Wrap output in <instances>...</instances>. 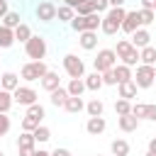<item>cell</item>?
Instances as JSON below:
<instances>
[{"instance_id": "obj_1", "label": "cell", "mask_w": 156, "mask_h": 156, "mask_svg": "<svg viewBox=\"0 0 156 156\" xmlns=\"http://www.w3.org/2000/svg\"><path fill=\"white\" fill-rule=\"evenodd\" d=\"M124 15H127V10H124V7H110V10L102 15L100 32H102V34H107V37L117 34V32H119V27H122V20H124Z\"/></svg>"}, {"instance_id": "obj_2", "label": "cell", "mask_w": 156, "mask_h": 156, "mask_svg": "<svg viewBox=\"0 0 156 156\" xmlns=\"http://www.w3.org/2000/svg\"><path fill=\"white\" fill-rule=\"evenodd\" d=\"M46 51H49L46 39H44V37H39V34H32V37H29V41L24 44V54H27V58H32V61H44Z\"/></svg>"}, {"instance_id": "obj_3", "label": "cell", "mask_w": 156, "mask_h": 156, "mask_svg": "<svg viewBox=\"0 0 156 156\" xmlns=\"http://www.w3.org/2000/svg\"><path fill=\"white\" fill-rule=\"evenodd\" d=\"M115 54H117L119 63H124V66H129V68H132V66H136V61H139V49H134L129 39H119V41H117Z\"/></svg>"}, {"instance_id": "obj_4", "label": "cell", "mask_w": 156, "mask_h": 156, "mask_svg": "<svg viewBox=\"0 0 156 156\" xmlns=\"http://www.w3.org/2000/svg\"><path fill=\"white\" fill-rule=\"evenodd\" d=\"M46 71H49V66H46L44 61H29V63L22 66L20 78L27 80V83H34V80H41V78L46 76Z\"/></svg>"}, {"instance_id": "obj_5", "label": "cell", "mask_w": 156, "mask_h": 156, "mask_svg": "<svg viewBox=\"0 0 156 156\" xmlns=\"http://www.w3.org/2000/svg\"><path fill=\"white\" fill-rule=\"evenodd\" d=\"M93 66H95L98 73H105V71L115 68V66H117V54H115V49H100L98 56L93 58Z\"/></svg>"}, {"instance_id": "obj_6", "label": "cell", "mask_w": 156, "mask_h": 156, "mask_svg": "<svg viewBox=\"0 0 156 156\" xmlns=\"http://www.w3.org/2000/svg\"><path fill=\"white\" fill-rule=\"evenodd\" d=\"M63 71L68 73V78H83L85 76V63L76 54H66L63 56Z\"/></svg>"}, {"instance_id": "obj_7", "label": "cell", "mask_w": 156, "mask_h": 156, "mask_svg": "<svg viewBox=\"0 0 156 156\" xmlns=\"http://www.w3.org/2000/svg\"><path fill=\"white\" fill-rule=\"evenodd\" d=\"M154 78H156V68L154 66H144V63H139L136 66V76H132L136 88H151Z\"/></svg>"}, {"instance_id": "obj_8", "label": "cell", "mask_w": 156, "mask_h": 156, "mask_svg": "<svg viewBox=\"0 0 156 156\" xmlns=\"http://www.w3.org/2000/svg\"><path fill=\"white\" fill-rule=\"evenodd\" d=\"M37 98H39V93H37L32 85H20L17 90H12V100H15L17 105H24V107H29V105L39 102Z\"/></svg>"}, {"instance_id": "obj_9", "label": "cell", "mask_w": 156, "mask_h": 156, "mask_svg": "<svg viewBox=\"0 0 156 156\" xmlns=\"http://www.w3.org/2000/svg\"><path fill=\"white\" fill-rule=\"evenodd\" d=\"M34 15H37L39 22H54V20H56V5H54L51 0H41V2L37 5Z\"/></svg>"}, {"instance_id": "obj_10", "label": "cell", "mask_w": 156, "mask_h": 156, "mask_svg": "<svg viewBox=\"0 0 156 156\" xmlns=\"http://www.w3.org/2000/svg\"><path fill=\"white\" fill-rule=\"evenodd\" d=\"M141 27V20H139V10H129L127 15H124V20H122V27H119V32H124V34H134L136 29Z\"/></svg>"}, {"instance_id": "obj_11", "label": "cell", "mask_w": 156, "mask_h": 156, "mask_svg": "<svg viewBox=\"0 0 156 156\" xmlns=\"http://www.w3.org/2000/svg\"><path fill=\"white\" fill-rule=\"evenodd\" d=\"M129 41H132V46H134V49H144V46H149V44H151V32H149L146 27H139V29L132 34V39H129Z\"/></svg>"}, {"instance_id": "obj_12", "label": "cell", "mask_w": 156, "mask_h": 156, "mask_svg": "<svg viewBox=\"0 0 156 156\" xmlns=\"http://www.w3.org/2000/svg\"><path fill=\"white\" fill-rule=\"evenodd\" d=\"M0 88L7 90V93L17 90V88H20V76H17L15 71H5V73L0 76Z\"/></svg>"}, {"instance_id": "obj_13", "label": "cell", "mask_w": 156, "mask_h": 156, "mask_svg": "<svg viewBox=\"0 0 156 156\" xmlns=\"http://www.w3.org/2000/svg\"><path fill=\"white\" fill-rule=\"evenodd\" d=\"M39 85H41L46 93H54L56 88H61V78H58V73H56V71H46V76L39 80Z\"/></svg>"}, {"instance_id": "obj_14", "label": "cell", "mask_w": 156, "mask_h": 156, "mask_svg": "<svg viewBox=\"0 0 156 156\" xmlns=\"http://www.w3.org/2000/svg\"><path fill=\"white\" fill-rule=\"evenodd\" d=\"M105 129H107L105 117H88V122H85V132H88V134L98 136V134H102Z\"/></svg>"}, {"instance_id": "obj_15", "label": "cell", "mask_w": 156, "mask_h": 156, "mask_svg": "<svg viewBox=\"0 0 156 156\" xmlns=\"http://www.w3.org/2000/svg\"><path fill=\"white\" fill-rule=\"evenodd\" d=\"M136 90H139V88L134 85V80L119 83V85H117V98H122V100H129V102H132V100L136 98Z\"/></svg>"}, {"instance_id": "obj_16", "label": "cell", "mask_w": 156, "mask_h": 156, "mask_svg": "<svg viewBox=\"0 0 156 156\" xmlns=\"http://www.w3.org/2000/svg\"><path fill=\"white\" fill-rule=\"evenodd\" d=\"M78 44H80V49L93 51L98 46V32H80L78 34Z\"/></svg>"}, {"instance_id": "obj_17", "label": "cell", "mask_w": 156, "mask_h": 156, "mask_svg": "<svg viewBox=\"0 0 156 156\" xmlns=\"http://www.w3.org/2000/svg\"><path fill=\"white\" fill-rule=\"evenodd\" d=\"M117 127L129 134V132H136L139 129V119L134 115H122V117H117Z\"/></svg>"}, {"instance_id": "obj_18", "label": "cell", "mask_w": 156, "mask_h": 156, "mask_svg": "<svg viewBox=\"0 0 156 156\" xmlns=\"http://www.w3.org/2000/svg\"><path fill=\"white\" fill-rule=\"evenodd\" d=\"M83 83H85V90H90V93H98V90L102 88V76H100L98 71H93V73L83 76Z\"/></svg>"}, {"instance_id": "obj_19", "label": "cell", "mask_w": 156, "mask_h": 156, "mask_svg": "<svg viewBox=\"0 0 156 156\" xmlns=\"http://www.w3.org/2000/svg\"><path fill=\"white\" fill-rule=\"evenodd\" d=\"M66 90H68L71 98H80V95L85 93V83H83V78H71L68 85H66Z\"/></svg>"}, {"instance_id": "obj_20", "label": "cell", "mask_w": 156, "mask_h": 156, "mask_svg": "<svg viewBox=\"0 0 156 156\" xmlns=\"http://www.w3.org/2000/svg\"><path fill=\"white\" fill-rule=\"evenodd\" d=\"M139 61L144 63V66H154L156 63V46H144V49H139Z\"/></svg>"}, {"instance_id": "obj_21", "label": "cell", "mask_w": 156, "mask_h": 156, "mask_svg": "<svg viewBox=\"0 0 156 156\" xmlns=\"http://www.w3.org/2000/svg\"><path fill=\"white\" fill-rule=\"evenodd\" d=\"M112 71H115L117 85H119V83H127V80H132V68H129V66H124V63H117Z\"/></svg>"}, {"instance_id": "obj_22", "label": "cell", "mask_w": 156, "mask_h": 156, "mask_svg": "<svg viewBox=\"0 0 156 156\" xmlns=\"http://www.w3.org/2000/svg\"><path fill=\"white\" fill-rule=\"evenodd\" d=\"M63 110L71 112V115H78V112L85 110V102H83V98H68L66 105H63Z\"/></svg>"}, {"instance_id": "obj_23", "label": "cell", "mask_w": 156, "mask_h": 156, "mask_svg": "<svg viewBox=\"0 0 156 156\" xmlns=\"http://www.w3.org/2000/svg\"><path fill=\"white\" fill-rule=\"evenodd\" d=\"M85 112H88V117H102V112H105V105H102V100L93 98V100L85 105Z\"/></svg>"}, {"instance_id": "obj_24", "label": "cell", "mask_w": 156, "mask_h": 156, "mask_svg": "<svg viewBox=\"0 0 156 156\" xmlns=\"http://www.w3.org/2000/svg\"><path fill=\"white\" fill-rule=\"evenodd\" d=\"M110 151H112V156H127L129 154V141L127 139H115L110 144Z\"/></svg>"}, {"instance_id": "obj_25", "label": "cell", "mask_w": 156, "mask_h": 156, "mask_svg": "<svg viewBox=\"0 0 156 156\" xmlns=\"http://www.w3.org/2000/svg\"><path fill=\"white\" fill-rule=\"evenodd\" d=\"M15 32V41H20V44H27L29 41V37H32V29H29V24H20V27H15L12 29Z\"/></svg>"}, {"instance_id": "obj_26", "label": "cell", "mask_w": 156, "mask_h": 156, "mask_svg": "<svg viewBox=\"0 0 156 156\" xmlns=\"http://www.w3.org/2000/svg\"><path fill=\"white\" fill-rule=\"evenodd\" d=\"M68 98H71V95H68L66 88H56V90L51 93V105H54V107H63Z\"/></svg>"}, {"instance_id": "obj_27", "label": "cell", "mask_w": 156, "mask_h": 156, "mask_svg": "<svg viewBox=\"0 0 156 156\" xmlns=\"http://www.w3.org/2000/svg\"><path fill=\"white\" fill-rule=\"evenodd\" d=\"M15 44V32L0 24V49H10Z\"/></svg>"}, {"instance_id": "obj_28", "label": "cell", "mask_w": 156, "mask_h": 156, "mask_svg": "<svg viewBox=\"0 0 156 156\" xmlns=\"http://www.w3.org/2000/svg\"><path fill=\"white\" fill-rule=\"evenodd\" d=\"M32 136H34V141H37V144H46V141L51 139V129H49V127H44V124H39V127L32 132Z\"/></svg>"}, {"instance_id": "obj_29", "label": "cell", "mask_w": 156, "mask_h": 156, "mask_svg": "<svg viewBox=\"0 0 156 156\" xmlns=\"http://www.w3.org/2000/svg\"><path fill=\"white\" fill-rule=\"evenodd\" d=\"M12 105H15L12 93H7V90H2V88H0V115H7Z\"/></svg>"}, {"instance_id": "obj_30", "label": "cell", "mask_w": 156, "mask_h": 156, "mask_svg": "<svg viewBox=\"0 0 156 156\" xmlns=\"http://www.w3.org/2000/svg\"><path fill=\"white\" fill-rule=\"evenodd\" d=\"M100 22H102V15H98V12L85 15V32H98L100 29Z\"/></svg>"}, {"instance_id": "obj_31", "label": "cell", "mask_w": 156, "mask_h": 156, "mask_svg": "<svg viewBox=\"0 0 156 156\" xmlns=\"http://www.w3.org/2000/svg\"><path fill=\"white\" fill-rule=\"evenodd\" d=\"M17 149H37L34 136H32L29 132H22V134L17 136Z\"/></svg>"}, {"instance_id": "obj_32", "label": "cell", "mask_w": 156, "mask_h": 156, "mask_svg": "<svg viewBox=\"0 0 156 156\" xmlns=\"http://www.w3.org/2000/svg\"><path fill=\"white\" fill-rule=\"evenodd\" d=\"M56 17H58V22H71L76 17V10H71L68 5H58L56 7Z\"/></svg>"}, {"instance_id": "obj_33", "label": "cell", "mask_w": 156, "mask_h": 156, "mask_svg": "<svg viewBox=\"0 0 156 156\" xmlns=\"http://www.w3.org/2000/svg\"><path fill=\"white\" fill-rule=\"evenodd\" d=\"M20 24H22L20 12H7V15L2 17V27H7V29H15V27H20Z\"/></svg>"}, {"instance_id": "obj_34", "label": "cell", "mask_w": 156, "mask_h": 156, "mask_svg": "<svg viewBox=\"0 0 156 156\" xmlns=\"http://www.w3.org/2000/svg\"><path fill=\"white\" fill-rule=\"evenodd\" d=\"M115 112L122 117V115H132V102L129 100H122V98H117L115 100Z\"/></svg>"}, {"instance_id": "obj_35", "label": "cell", "mask_w": 156, "mask_h": 156, "mask_svg": "<svg viewBox=\"0 0 156 156\" xmlns=\"http://www.w3.org/2000/svg\"><path fill=\"white\" fill-rule=\"evenodd\" d=\"M44 115H46V112H44V105H39V102H34V105L27 107V117H34L37 122H41Z\"/></svg>"}, {"instance_id": "obj_36", "label": "cell", "mask_w": 156, "mask_h": 156, "mask_svg": "<svg viewBox=\"0 0 156 156\" xmlns=\"http://www.w3.org/2000/svg\"><path fill=\"white\" fill-rule=\"evenodd\" d=\"M139 20H141V27H149L156 22V12L154 10H139Z\"/></svg>"}, {"instance_id": "obj_37", "label": "cell", "mask_w": 156, "mask_h": 156, "mask_svg": "<svg viewBox=\"0 0 156 156\" xmlns=\"http://www.w3.org/2000/svg\"><path fill=\"white\" fill-rule=\"evenodd\" d=\"M68 24H71V29H73L76 34L85 32V17H80V15H76V17H73V20L68 22Z\"/></svg>"}, {"instance_id": "obj_38", "label": "cell", "mask_w": 156, "mask_h": 156, "mask_svg": "<svg viewBox=\"0 0 156 156\" xmlns=\"http://www.w3.org/2000/svg\"><path fill=\"white\" fill-rule=\"evenodd\" d=\"M39 124H41V122H37L34 117H27V115L22 117V132H29V134H32V132H34Z\"/></svg>"}, {"instance_id": "obj_39", "label": "cell", "mask_w": 156, "mask_h": 156, "mask_svg": "<svg viewBox=\"0 0 156 156\" xmlns=\"http://www.w3.org/2000/svg\"><path fill=\"white\" fill-rule=\"evenodd\" d=\"M141 119L156 122V105H144V110H141Z\"/></svg>"}, {"instance_id": "obj_40", "label": "cell", "mask_w": 156, "mask_h": 156, "mask_svg": "<svg viewBox=\"0 0 156 156\" xmlns=\"http://www.w3.org/2000/svg\"><path fill=\"white\" fill-rule=\"evenodd\" d=\"M95 10H93V5H90V0H85V2H80L78 7H76V15H80V17H85V15H93Z\"/></svg>"}, {"instance_id": "obj_41", "label": "cell", "mask_w": 156, "mask_h": 156, "mask_svg": "<svg viewBox=\"0 0 156 156\" xmlns=\"http://www.w3.org/2000/svg\"><path fill=\"white\" fill-rule=\"evenodd\" d=\"M90 5H93V10H95L98 15H102V12L110 10V2H107V0H90Z\"/></svg>"}, {"instance_id": "obj_42", "label": "cell", "mask_w": 156, "mask_h": 156, "mask_svg": "<svg viewBox=\"0 0 156 156\" xmlns=\"http://www.w3.org/2000/svg\"><path fill=\"white\" fill-rule=\"evenodd\" d=\"M102 76V85H117V78H115V71L110 68V71H105V73H100Z\"/></svg>"}, {"instance_id": "obj_43", "label": "cell", "mask_w": 156, "mask_h": 156, "mask_svg": "<svg viewBox=\"0 0 156 156\" xmlns=\"http://www.w3.org/2000/svg\"><path fill=\"white\" fill-rule=\"evenodd\" d=\"M10 132V117L7 115H0V136H5Z\"/></svg>"}, {"instance_id": "obj_44", "label": "cell", "mask_w": 156, "mask_h": 156, "mask_svg": "<svg viewBox=\"0 0 156 156\" xmlns=\"http://www.w3.org/2000/svg\"><path fill=\"white\" fill-rule=\"evenodd\" d=\"M51 156H73L68 149H63V146H56L54 151H51Z\"/></svg>"}, {"instance_id": "obj_45", "label": "cell", "mask_w": 156, "mask_h": 156, "mask_svg": "<svg viewBox=\"0 0 156 156\" xmlns=\"http://www.w3.org/2000/svg\"><path fill=\"white\" fill-rule=\"evenodd\" d=\"M141 10H156V0H141Z\"/></svg>"}, {"instance_id": "obj_46", "label": "cell", "mask_w": 156, "mask_h": 156, "mask_svg": "<svg viewBox=\"0 0 156 156\" xmlns=\"http://www.w3.org/2000/svg\"><path fill=\"white\" fill-rule=\"evenodd\" d=\"M80 2H85V0H63V5H68L71 10H76V7L80 5Z\"/></svg>"}, {"instance_id": "obj_47", "label": "cell", "mask_w": 156, "mask_h": 156, "mask_svg": "<svg viewBox=\"0 0 156 156\" xmlns=\"http://www.w3.org/2000/svg\"><path fill=\"white\" fill-rule=\"evenodd\" d=\"M7 12H10V10H7V0H0V20H2Z\"/></svg>"}, {"instance_id": "obj_48", "label": "cell", "mask_w": 156, "mask_h": 156, "mask_svg": "<svg viewBox=\"0 0 156 156\" xmlns=\"http://www.w3.org/2000/svg\"><path fill=\"white\" fill-rule=\"evenodd\" d=\"M17 151H20V156H34L37 149H17Z\"/></svg>"}, {"instance_id": "obj_49", "label": "cell", "mask_w": 156, "mask_h": 156, "mask_svg": "<svg viewBox=\"0 0 156 156\" xmlns=\"http://www.w3.org/2000/svg\"><path fill=\"white\" fill-rule=\"evenodd\" d=\"M107 2H110V7H124L127 0H107Z\"/></svg>"}, {"instance_id": "obj_50", "label": "cell", "mask_w": 156, "mask_h": 156, "mask_svg": "<svg viewBox=\"0 0 156 156\" xmlns=\"http://www.w3.org/2000/svg\"><path fill=\"white\" fill-rule=\"evenodd\" d=\"M149 151H151V154H156V136H151V139H149Z\"/></svg>"}, {"instance_id": "obj_51", "label": "cell", "mask_w": 156, "mask_h": 156, "mask_svg": "<svg viewBox=\"0 0 156 156\" xmlns=\"http://www.w3.org/2000/svg\"><path fill=\"white\" fill-rule=\"evenodd\" d=\"M34 156H51V151H44V149H39V151H34Z\"/></svg>"}, {"instance_id": "obj_52", "label": "cell", "mask_w": 156, "mask_h": 156, "mask_svg": "<svg viewBox=\"0 0 156 156\" xmlns=\"http://www.w3.org/2000/svg\"><path fill=\"white\" fill-rule=\"evenodd\" d=\"M146 156H156V154H151V151H146Z\"/></svg>"}, {"instance_id": "obj_53", "label": "cell", "mask_w": 156, "mask_h": 156, "mask_svg": "<svg viewBox=\"0 0 156 156\" xmlns=\"http://www.w3.org/2000/svg\"><path fill=\"white\" fill-rule=\"evenodd\" d=\"M0 156H5V154H2V151H0Z\"/></svg>"}, {"instance_id": "obj_54", "label": "cell", "mask_w": 156, "mask_h": 156, "mask_svg": "<svg viewBox=\"0 0 156 156\" xmlns=\"http://www.w3.org/2000/svg\"><path fill=\"white\" fill-rule=\"evenodd\" d=\"M154 85H156V78H154Z\"/></svg>"}, {"instance_id": "obj_55", "label": "cell", "mask_w": 156, "mask_h": 156, "mask_svg": "<svg viewBox=\"0 0 156 156\" xmlns=\"http://www.w3.org/2000/svg\"><path fill=\"white\" fill-rule=\"evenodd\" d=\"M95 156H100V154H95Z\"/></svg>"}, {"instance_id": "obj_56", "label": "cell", "mask_w": 156, "mask_h": 156, "mask_svg": "<svg viewBox=\"0 0 156 156\" xmlns=\"http://www.w3.org/2000/svg\"><path fill=\"white\" fill-rule=\"evenodd\" d=\"M154 12H156V10H154Z\"/></svg>"}]
</instances>
